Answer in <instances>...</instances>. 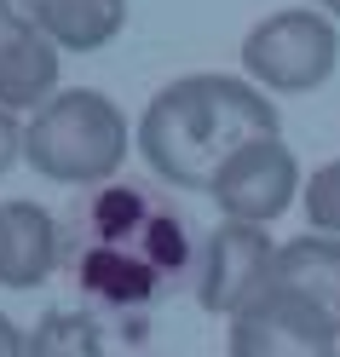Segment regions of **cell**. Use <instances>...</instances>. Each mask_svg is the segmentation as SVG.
<instances>
[{
	"label": "cell",
	"instance_id": "19",
	"mask_svg": "<svg viewBox=\"0 0 340 357\" xmlns=\"http://www.w3.org/2000/svg\"><path fill=\"white\" fill-rule=\"evenodd\" d=\"M306 6H317V12H329V17H340V0H306Z\"/></svg>",
	"mask_w": 340,
	"mask_h": 357
},
{
	"label": "cell",
	"instance_id": "3",
	"mask_svg": "<svg viewBox=\"0 0 340 357\" xmlns=\"http://www.w3.org/2000/svg\"><path fill=\"white\" fill-rule=\"evenodd\" d=\"M340 63V29L317 6H283L242 35V75L265 93L306 98Z\"/></svg>",
	"mask_w": 340,
	"mask_h": 357
},
{
	"label": "cell",
	"instance_id": "13",
	"mask_svg": "<svg viewBox=\"0 0 340 357\" xmlns=\"http://www.w3.org/2000/svg\"><path fill=\"white\" fill-rule=\"evenodd\" d=\"M145 219H150V202H145V190H133V185H98L93 190V208H87V225H93V242H133L145 231Z\"/></svg>",
	"mask_w": 340,
	"mask_h": 357
},
{
	"label": "cell",
	"instance_id": "1",
	"mask_svg": "<svg viewBox=\"0 0 340 357\" xmlns=\"http://www.w3.org/2000/svg\"><path fill=\"white\" fill-rule=\"evenodd\" d=\"M277 132V104L265 86L248 75H179L145 104L139 127V155L156 178H168L179 190H214V173L225 167V155L248 139Z\"/></svg>",
	"mask_w": 340,
	"mask_h": 357
},
{
	"label": "cell",
	"instance_id": "5",
	"mask_svg": "<svg viewBox=\"0 0 340 357\" xmlns=\"http://www.w3.org/2000/svg\"><path fill=\"white\" fill-rule=\"evenodd\" d=\"M306 178H300V162H294V150L277 139V132H265V139H248L225 155V167L214 173V208L225 219H242V225H271V219H283L294 202H300Z\"/></svg>",
	"mask_w": 340,
	"mask_h": 357
},
{
	"label": "cell",
	"instance_id": "2",
	"mask_svg": "<svg viewBox=\"0 0 340 357\" xmlns=\"http://www.w3.org/2000/svg\"><path fill=\"white\" fill-rule=\"evenodd\" d=\"M133 139V121L121 104L98 86H64L24 121V162L29 173L70 190H98L121 173Z\"/></svg>",
	"mask_w": 340,
	"mask_h": 357
},
{
	"label": "cell",
	"instance_id": "18",
	"mask_svg": "<svg viewBox=\"0 0 340 357\" xmlns=\"http://www.w3.org/2000/svg\"><path fill=\"white\" fill-rule=\"evenodd\" d=\"M0 357H29V334L0 311Z\"/></svg>",
	"mask_w": 340,
	"mask_h": 357
},
{
	"label": "cell",
	"instance_id": "10",
	"mask_svg": "<svg viewBox=\"0 0 340 357\" xmlns=\"http://www.w3.org/2000/svg\"><path fill=\"white\" fill-rule=\"evenodd\" d=\"M277 282L300 288L311 305H323L329 317L340 323V236L329 231H306V236H288L277 242Z\"/></svg>",
	"mask_w": 340,
	"mask_h": 357
},
{
	"label": "cell",
	"instance_id": "14",
	"mask_svg": "<svg viewBox=\"0 0 340 357\" xmlns=\"http://www.w3.org/2000/svg\"><path fill=\"white\" fill-rule=\"evenodd\" d=\"M133 248H139L162 277H173V271H185V265H191L185 219H173V213H150V219H145V231L133 236Z\"/></svg>",
	"mask_w": 340,
	"mask_h": 357
},
{
	"label": "cell",
	"instance_id": "7",
	"mask_svg": "<svg viewBox=\"0 0 340 357\" xmlns=\"http://www.w3.org/2000/svg\"><path fill=\"white\" fill-rule=\"evenodd\" d=\"M58 219L40 202H0V288L29 294L58 271Z\"/></svg>",
	"mask_w": 340,
	"mask_h": 357
},
{
	"label": "cell",
	"instance_id": "15",
	"mask_svg": "<svg viewBox=\"0 0 340 357\" xmlns=\"http://www.w3.org/2000/svg\"><path fill=\"white\" fill-rule=\"evenodd\" d=\"M300 202H306V225H311V231L340 236V155H334V162H323L317 173H306Z\"/></svg>",
	"mask_w": 340,
	"mask_h": 357
},
{
	"label": "cell",
	"instance_id": "16",
	"mask_svg": "<svg viewBox=\"0 0 340 357\" xmlns=\"http://www.w3.org/2000/svg\"><path fill=\"white\" fill-rule=\"evenodd\" d=\"M17 162H24V116L0 109V178H6Z\"/></svg>",
	"mask_w": 340,
	"mask_h": 357
},
{
	"label": "cell",
	"instance_id": "4",
	"mask_svg": "<svg viewBox=\"0 0 340 357\" xmlns=\"http://www.w3.org/2000/svg\"><path fill=\"white\" fill-rule=\"evenodd\" d=\"M231 357H340V323L300 288L271 277L237 317H225Z\"/></svg>",
	"mask_w": 340,
	"mask_h": 357
},
{
	"label": "cell",
	"instance_id": "9",
	"mask_svg": "<svg viewBox=\"0 0 340 357\" xmlns=\"http://www.w3.org/2000/svg\"><path fill=\"white\" fill-rule=\"evenodd\" d=\"M75 277H81L87 294L104 300V305H145V300H156V288L168 282L133 242H87L81 259H75Z\"/></svg>",
	"mask_w": 340,
	"mask_h": 357
},
{
	"label": "cell",
	"instance_id": "11",
	"mask_svg": "<svg viewBox=\"0 0 340 357\" xmlns=\"http://www.w3.org/2000/svg\"><path fill=\"white\" fill-rule=\"evenodd\" d=\"M127 29V0H47L40 35L58 52H98Z\"/></svg>",
	"mask_w": 340,
	"mask_h": 357
},
{
	"label": "cell",
	"instance_id": "12",
	"mask_svg": "<svg viewBox=\"0 0 340 357\" xmlns=\"http://www.w3.org/2000/svg\"><path fill=\"white\" fill-rule=\"evenodd\" d=\"M29 357H104V328L87 311L52 305L29 328Z\"/></svg>",
	"mask_w": 340,
	"mask_h": 357
},
{
	"label": "cell",
	"instance_id": "6",
	"mask_svg": "<svg viewBox=\"0 0 340 357\" xmlns=\"http://www.w3.org/2000/svg\"><path fill=\"white\" fill-rule=\"evenodd\" d=\"M277 271V242L265 225H242V219H225L214 225V236L202 242L196 259V300L214 317H237V311L260 294Z\"/></svg>",
	"mask_w": 340,
	"mask_h": 357
},
{
	"label": "cell",
	"instance_id": "17",
	"mask_svg": "<svg viewBox=\"0 0 340 357\" xmlns=\"http://www.w3.org/2000/svg\"><path fill=\"white\" fill-rule=\"evenodd\" d=\"M47 0H0V29H40Z\"/></svg>",
	"mask_w": 340,
	"mask_h": 357
},
{
	"label": "cell",
	"instance_id": "8",
	"mask_svg": "<svg viewBox=\"0 0 340 357\" xmlns=\"http://www.w3.org/2000/svg\"><path fill=\"white\" fill-rule=\"evenodd\" d=\"M52 93H64V52L40 29H0V109L29 121Z\"/></svg>",
	"mask_w": 340,
	"mask_h": 357
}]
</instances>
